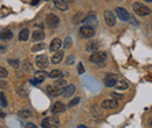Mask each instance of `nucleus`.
<instances>
[{
    "instance_id": "f257e3e1",
    "label": "nucleus",
    "mask_w": 152,
    "mask_h": 128,
    "mask_svg": "<svg viewBox=\"0 0 152 128\" xmlns=\"http://www.w3.org/2000/svg\"><path fill=\"white\" fill-rule=\"evenodd\" d=\"M132 9L133 12L139 17H146V15L151 14V9L148 8L145 5H143L140 2H134L132 5Z\"/></svg>"
},
{
    "instance_id": "f03ea898",
    "label": "nucleus",
    "mask_w": 152,
    "mask_h": 128,
    "mask_svg": "<svg viewBox=\"0 0 152 128\" xmlns=\"http://www.w3.org/2000/svg\"><path fill=\"white\" fill-rule=\"evenodd\" d=\"M80 34L84 38H90V37H93L95 35V29L93 27H90V26H83L80 29Z\"/></svg>"
},
{
    "instance_id": "7ed1b4c3",
    "label": "nucleus",
    "mask_w": 152,
    "mask_h": 128,
    "mask_svg": "<svg viewBox=\"0 0 152 128\" xmlns=\"http://www.w3.org/2000/svg\"><path fill=\"white\" fill-rule=\"evenodd\" d=\"M117 82H118V77H117V74H115V73H108V74L104 77V84H105V86H108V88L115 86V85L117 84Z\"/></svg>"
},
{
    "instance_id": "20e7f679",
    "label": "nucleus",
    "mask_w": 152,
    "mask_h": 128,
    "mask_svg": "<svg viewBox=\"0 0 152 128\" xmlns=\"http://www.w3.org/2000/svg\"><path fill=\"white\" fill-rule=\"evenodd\" d=\"M105 59H107V54L104 51H96L90 56V61L93 63H97V64L104 62Z\"/></svg>"
},
{
    "instance_id": "39448f33",
    "label": "nucleus",
    "mask_w": 152,
    "mask_h": 128,
    "mask_svg": "<svg viewBox=\"0 0 152 128\" xmlns=\"http://www.w3.org/2000/svg\"><path fill=\"white\" fill-rule=\"evenodd\" d=\"M35 64L38 65L40 69H46L48 65H49V62H48V58L46 55H39L35 58Z\"/></svg>"
},
{
    "instance_id": "423d86ee",
    "label": "nucleus",
    "mask_w": 152,
    "mask_h": 128,
    "mask_svg": "<svg viewBox=\"0 0 152 128\" xmlns=\"http://www.w3.org/2000/svg\"><path fill=\"white\" fill-rule=\"evenodd\" d=\"M104 20H105V23L109 27H114L116 25V18H115L114 13L110 12V11H105L104 12Z\"/></svg>"
},
{
    "instance_id": "0eeeda50",
    "label": "nucleus",
    "mask_w": 152,
    "mask_h": 128,
    "mask_svg": "<svg viewBox=\"0 0 152 128\" xmlns=\"http://www.w3.org/2000/svg\"><path fill=\"white\" fill-rule=\"evenodd\" d=\"M102 107L105 110H114L118 107V103L117 100H114V99H105L102 101Z\"/></svg>"
},
{
    "instance_id": "6e6552de",
    "label": "nucleus",
    "mask_w": 152,
    "mask_h": 128,
    "mask_svg": "<svg viewBox=\"0 0 152 128\" xmlns=\"http://www.w3.org/2000/svg\"><path fill=\"white\" fill-rule=\"evenodd\" d=\"M116 14H117V17L121 19L122 21H128V20H130V14H129V12H128L126 9L122 8V7H117V8H116Z\"/></svg>"
},
{
    "instance_id": "1a4fd4ad",
    "label": "nucleus",
    "mask_w": 152,
    "mask_h": 128,
    "mask_svg": "<svg viewBox=\"0 0 152 128\" xmlns=\"http://www.w3.org/2000/svg\"><path fill=\"white\" fill-rule=\"evenodd\" d=\"M46 23L49 26V27H57L58 23H60V20L57 18L55 14H48L47 18H46Z\"/></svg>"
},
{
    "instance_id": "9d476101",
    "label": "nucleus",
    "mask_w": 152,
    "mask_h": 128,
    "mask_svg": "<svg viewBox=\"0 0 152 128\" xmlns=\"http://www.w3.org/2000/svg\"><path fill=\"white\" fill-rule=\"evenodd\" d=\"M74 92H75V86L74 85H66L63 89H62V95L63 97H66V98H68V97H72L73 94H74Z\"/></svg>"
},
{
    "instance_id": "9b49d317",
    "label": "nucleus",
    "mask_w": 152,
    "mask_h": 128,
    "mask_svg": "<svg viewBox=\"0 0 152 128\" xmlns=\"http://www.w3.org/2000/svg\"><path fill=\"white\" fill-rule=\"evenodd\" d=\"M98 49H99V43L97 41H90V42L87 43V50L89 53L94 54L96 51H98Z\"/></svg>"
},
{
    "instance_id": "f8f14e48",
    "label": "nucleus",
    "mask_w": 152,
    "mask_h": 128,
    "mask_svg": "<svg viewBox=\"0 0 152 128\" xmlns=\"http://www.w3.org/2000/svg\"><path fill=\"white\" fill-rule=\"evenodd\" d=\"M64 111H66V106H64L62 103H60V101L55 103V104L52 106V113H54V114L62 113V112H64Z\"/></svg>"
},
{
    "instance_id": "ddd939ff",
    "label": "nucleus",
    "mask_w": 152,
    "mask_h": 128,
    "mask_svg": "<svg viewBox=\"0 0 152 128\" xmlns=\"http://www.w3.org/2000/svg\"><path fill=\"white\" fill-rule=\"evenodd\" d=\"M84 22L86 23H88V26H90V27H95L96 25H97V18H96V15L94 13H90V14H88V17L84 19Z\"/></svg>"
},
{
    "instance_id": "4468645a",
    "label": "nucleus",
    "mask_w": 152,
    "mask_h": 128,
    "mask_svg": "<svg viewBox=\"0 0 152 128\" xmlns=\"http://www.w3.org/2000/svg\"><path fill=\"white\" fill-rule=\"evenodd\" d=\"M62 46V41L60 38H54L52 42H50V46H49V49L50 51H57Z\"/></svg>"
},
{
    "instance_id": "2eb2a0df",
    "label": "nucleus",
    "mask_w": 152,
    "mask_h": 128,
    "mask_svg": "<svg viewBox=\"0 0 152 128\" xmlns=\"http://www.w3.org/2000/svg\"><path fill=\"white\" fill-rule=\"evenodd\" d=\"M12 36H13V33L10 29H2L0 32V40L2 41H8L12 38Z\"/></svg>"
},
{
    "instance_id": "dca6fc26",
    "label": "nucleus",
    "mask_w": 152,
    "mask_h": 128,
    "mask_svg": "<svg viewBox=\"0 0 152 128\" xmlns=\"http://www.w3.org/2000/svg\"><path fill=\"white\" fill-rule=\"evenodd\" d=\"M47 92H48L50 95L56 97V95H58L62 91L60 90V88L56 86V85H49V86H47Z\"/></svg>"
},
{
    "instance_id": "f3484780",
    "label": "nucleus",
    "mask_w": 152,
    "mask_h": 128,
    "mask_svg": "<svg viewBox=\"0 0 152 128\" xmlns=\"http://www.w3.org/2000/svg\"><path fill=\"white\" fill-rule=\"evenodd\" d=\"M54 5H55V7H56L57 9H60V11H67L68 9V5L63 0H54Z\"/></svg>"
},
{
    "instance_id": "a211bd4d",
    "label": "nucleus",
    "mask_w": 152,
    "mask_h": 128,
    "mask_svg": "<svg viewBox=\"0 0 152 128\" xmlns=\"http://www.w3.org/2000/svg\"><path fill=\"white\" fill-rule=\"evenodd\" d=\"M45 33H43V30H35V32H33V34H32V40L33 41H41V40H43L45 38Z\"/></svg>"
},
{
    "instance_id": "6ab92c4d",
    "label": "nucleus",
    "mask_w": 152,
    "mask_h": 128,
    "mask_svg": "<svg viewBox=\"0 0 152 128\" xmlns=\"http://www.w3.org/2000/svg\"><path fill=\"white\" fill-rule=\"evenodd\" d=\"M48 74H47V72H45V71H38V72L34 73V79L39 83H41V82H43L45 79H46V77H47Z\"/></svg>"
},
{
    "instance_id": "aec40b11",
    "label": "nucleus",
    "mask_w": 152,
    "mask_h": 128,
    "mask_svg": "<svg viewBox=\"0 0 152 128\" xmlns=\"http://www.w3.org/2000/svg\"><path fill=\"white\" fill-rule=\"evenodd\" d=\"M63 51H57L55 55H53V57H52V63L53 64H58L62 59H63Z\"/></svg>"
},
{
    "instance_id": "412c9836",
    "label": "nucleus",
    "mask_w": 152,
    "mask_h": 128,
    "mask_svg": "<svg viewBox=\"0 0 152 128\" xmlns=\"http://www.w3.org/2000/svg\"><path fill=\"white\" fill-rule=\"evenodd\" d=\"M28 36H29V30L27 28L22 29L19 34V40L20 41H27L28 40Z\"/></svg>"
},
{
    "instance_id": "4be33fe9",
    "label": "nucleus",
    "mask_w": 152,
    "mask_h": 128,
    "mask_svg": "<svg viewBox=\"0 0 152 128\" xmlns=\"http://www.w3.org/2000/svg\"><path fill=\"white\" fill-rule=\"evenodd\" d=\"M128 86H129V84H128L125 80H119V82H117V84L115 85V88H116L117 90H125V89H128Z\"/></svg>"
},
{
    "instance_id": "5701e85b",
    "label": "nucleus",
    "mask_w": 152,
    "mask_h": 128,
    "mask_svg": "<svg viewBox=\"0 0 152 128\" xmlns=\"http://www.w3.org/2000/svg\"><path fill=\"white\" fill-rule=\"evenodd\" d=\"M49 122L52 125V127H58L60 126V119L57 118L56 115H53L49 118Z\"/></svg>"
},
{
    "instance_id": "b1692460",
    "label": "nucleus",
    "mask_w": 152,
    "mask_h": 128,
    "mask_svg": "<svg viewBox=\"0 0 152 128\" xmlns=\"http://www.w3.org/2000/svg\"><path fill=\"white\" fill-rule=\"evenodd\" d=\"M19 116H21V118H31L32 116V112L29 110H21L19 111Z\"/></svg>"
},
{
    "instance_id": "393cba45",
    "label": "nucleus",
    "mask_w": 152,
    "mask_h": 128,
    "mask_svg": "<svg viewBox=\"0 0 152 128\" xmlns=\"http://www.w3.org/2000/svg\"><path fill=\"white\" fill-rule=\"evenodd\" d=\"M84 19H86V17H84V14L83 13H77L75 17H74V23H78V22H81V21H84Z\"/></svg>"
},
{
    "instance_id": "a878e982",
    "label": "nucleus",
    "mask_w": 152,
    "mask_h": 128,
    "mask_svg": "<svg viewBox=\"0 0 152 128\" xmlns=\"http://www.w3.org/2000/svg\"><path fill=\"white\" fill-rule=\"evenodd\" d=\"M91 113H93V115H94L95 118H98V116L102 115V113H101V111H99V107L96 106V105H94V106L91 107Z\"/></svg>"
},
{
    "instance_id": "bb28decb",
    "label": "nucleus",
    "mask_w": 152,
    "mask_h": 128,
    "mask_svg": "<svg viewBox=\"0 0 152 128\" xmlns=\"http://www.w3.org/2000/svg\"><path fill=\"white\" fill-rule=\"evenodd\" d=\"M45 43H38V44H35V46H33L32 47V51L33 53H35V51H40V50H42V49H45Z\"/></svg>"
},
{
    "instance_id": "cd10ccee",
    "label": "nucleus",
    "mask_w": 152,
    "mask_h": 128,
    "mask_svg": "<svg viewBox=\"0 0 152 128\" xmlns=\"http://www.w3.org/2000/svg\"><path fill=\"white\" fill-rule=\"evenodd\" d=\"M62 76V72L60 71V70H53L52 72L49 73V77L50 78H58V77H61Z\"/></svg>"
},
{
    "instance_id": "c85d7f7f",
    "label": "nucleus",
    "mask_w": 152,
    "mask_h": 128,
    "mask_svg": "<svg viewBox=\"0 0 152 128\" xmlns=\"http://www.w3.org/2000/svg\"><path fill=\"white\" fill-rule=\"evenodd\" d=\"M0 105L4 106V107L7 106V100H6V97H5L4 93H0Z\"/></svg>"
},
{
    "instance_id": "c756f323",
    "label": "nucleus",
    "mask_w": 152,
    "mask_h": 128,
    "mask_svg": "<svg viewBox=\"0 0 152 128\" xmlns=\"http://www.w3.org/2000/svg\"><path fill=\"white\" fill-rule=\"evenodd\" d=\"M110 94H111V97L114 98V100H117V101L124 98V95H123V94H118V93H116V92H111Z\"/></svg>"
},
{
    "instance_id": "7c9ffc66",
    "label": "nucleus",
    "mask_w": 152,
    "mask_h": 128,
    "mask_svg": "<svg viewBox=\"0 0 152 128\" xmlns=\"http://www.w3.org/2000/svg\"><path fill=\"white\" fill-rule=\"evenodd\" d=\"M7 76H8V71L5 68L0 67V78H6Z\"/></svg>"
},
{
    "instance_id": "2f4dec72",
    "label": "nucleus",
    "mask_w": 152,
    "mask_h": 128,
    "mask_svg": "<svg viewBox=\"0 0 152 128\" xmlns=\"http://www.w3.org/2000/svg\"><path fill=\"white\" fill-rule=\"evenodd\" d=\"M42 127L43 128H52V125L49 122V118H46L43 121H42Z\"/></svg>"
},
{
    "instance_id": "473e14b6",
    "label": "nucleus",
    "mask_w": 152,
    "mask_h": 128,
    "mask_svg": "<svg viewBox=\"0 0 152 128\" xmlns=\"http://www.w3.org/2000/svg\"><path fill=\"white\" fill-rule=\"evenodd\" d=\"M80 100H81V99H80L78 97H77V98H74V99H73V100H72V101L69 103L68 107H73V106H75V105H77V104L80 103Z\"/></svg>"
},
{
    "instance_id": "72a5a7b5",
    "label": "nucleus",
    "mask_w": 152,
    "mask_h": 128,
    "mask_svg": "<svg viewBox=\"0 0 152 128\" xmlns=\"http://www.w3.org/2000/svg\"><path fill=\"white\" fill-rule=\"evenodd\" d=\"M74 61H75V57L73 55H69L67 57V61H66V64H68V65H72L73 63H74Z\"/></svg>"
},
{
    "instance_id": "f704fd0d",
    "label": "nucleus",
    "mask_w": 152,
    "mask_h": 128,
    "mask_svg": "<svg viewBox=\"0 0 152 128\" xmlns=\"http://www.w3.org/2000/svg\"><path fill=\"white\" fill-rule=\"evenodd\" d=\"M8 63H10L13 68H18V67H19V61H18V59H8Z\"/></svg>"
},
{
    "instance_id": "c9c22d12",
    "label": "nucleus",
    "mask_w": 152,
    "mask_h": 128,
    "mask_svg": "<svg viewBox=\"0 0 152 128\" xmlns=\"http://www.w3.org/2000/svg\"><path fill=\"white\" fill-rule=\"evenodd\" d=\"M72 38L70 37H66V40H64V48H69L70 46H72Z\"/></svg>"
},
{
    "instance_id": "e433bc0d",
    "label": "nucleus",
    "mask_w": 152,
    "mask_h": 128,
    "mask_svg": "<svg viewBox=\"0 0 152 128\" xmlns=\"http://www.w3.org/2000/svg\"><path fill=\"white\" fill-rule=\"evenodd\" d=\"M77 71H78V73H80V74H83V73H84V67H83V64H82V63H78Z\"/></svg>"
},
{
    "instance_id": "4c0bfd02",
    "label": "nucleus",
    "mask_w": 152,
    "mask_h": 128,
    "mask_svg": "<svg viewBox=\"0 0 152 128\" xmlns=\"http://www.w3.org/2000/svg\"><path fill=\"white\" fill-rule=\"evenodd\" d=\"M56 86H66V82L64 80H58V82H56V84H55Z\"/></svg>"
},
{
    "instance_id": "58836bf2",
    "label": "nucleus",
    "mask_w": 152,
    "mask_h": 128,
    "mask_svg": "<svg viewBox=\"0 0 152 128\" xmlns=\"http://www.w3.org/2000/svg\"><path fill=\"white\" fill-rule=\"evenodd\" d=\"M26 128H38L34 124H27L26 125Z\"/></svg>"
},
{
    "instance_id": "ea45409f",
    "label": "nucleus",
    "mask_w": 152,
    "mask_h": 128,
    "mask_svg": "<svg viewBox=\"0 0 152 128\" xmlns=\"http://www.w3.org/2000/svg\"><path fill=\"white\" fill-rule=\"evenodd\" d=\"M39 2V0H33V2H32V5H37Z\"/></svg>"
},
{
    "instance_id": "a19ab883",
    "label": "nucleus",
    "mask_w": 152,
    "mask_h": 128,
    "mask_svg": "<svg viewBox=\"0 0 152 128\" xmlns=\"http://www.w3.org/2000/svg\"><path fill=\"white\" fill-rule=\"evenodd\" d=\"M148 124H149L150 126H152V118H151V119H149V121H148Z\"/></svg>"
},
{
    "instance_id": "79ce46f5",
    "label": "nucleus",
    "mask_w": 152,
    "mask_h": 128,
    "mask_svg": "<svg viewBox=\"0 0 152 128\" xmlns=\"http://www.w3.org/2000/svg\"><path fill=\"white\" fill-rule=\"evenodd\" d=\"M77 128H88V127H86V126H83V125H81V126H78Z\"/></svg>"
},
{
    "instance_id": "37998d69",
    "label": "nucleus",
    "mask_w": 152,
    "mask_h": 128,
    "mask_svg": "<svg viewBox=\"0 0 152 128\" xmlns=\"http://www.w3.org/2000/svg\"><path fill=\"white\" fill-rule=\"evenodd\" d=\"M0 116H5V114H4V113H1V112H0Z\"/></svg>"
},
{
    "instance_id": "c03bdc74",
    "label": "nucleus",
    "mask_w": 152,
    "mask_h": 128,
    "mask_svg": "<svg viewBox=\"0 0 152 128\" xmlns=\"http://www.w3.org/2000/svg\"><path fill=\"white\" fill-rule=\"evenodd\" d=\"M145 1H148V2H152V0H145Z\"/></svg>"
}]
</instances>
